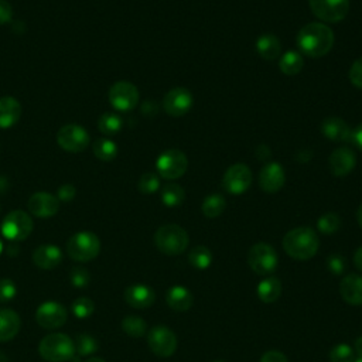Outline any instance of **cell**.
Wrapping results in <instances>:
<instances>
[{
    "label": "cell",
    "instance_id": "6da1fadb",
    "mask_svg": "<svg viewBox=\"0 0 362 362\" xmlns=\"http://www.w3.org/2000/svg\"><path fill=\"white\" fill-rule=\"evenodd\" d=\"M299 49L311 58H320L330 53L334 46V33L323 23H310L297 34Z\"/></svg>",
    "mask_w": 362,
    "mask_h": 362
},
{
    "label": "cell",
    "instance_id": "7a4b0ae2",
    "mask_svg": "<svg viewBox=\"0 0 362 362\" xmlns=\"http://www.w3.org/2000/svg\"><path fill=\"white\" fill-rule=\"evenodd\" d=\"M320 247L317 233L307 227H300L289 231L283 238V248L286 254L296 261L311 259Z\"/></svg>",
    "mask_w": 362,
    "mask_h": 362
},
{
    "label": "cell",
    "instance_id": "3957f363",
    "mask_svg": "<svg viewBox=\"0 0 362 362\" xmlns=\"http://www.w3.org/2000/svg\"><path fill=\"white\" fill-rule=\"evenodd\" d=\"M154 244L160 252L166 255H181L188 247V233L174 224L160 227L154 233Z\"/></svg>",
    "mask_w": 362,
    "mask_h": 362
},
{
    "label": "cell",
    "instance_id": "277c9868",
    "mask_svg": "<svg viewBox=\"0 0 362 362\" xmlns=\"http://www.w3.org/2000/svg\"><path fill=\"white\" fill-rule=\"evenodd\" d=\"M101 240L90 231L72 235L67 242V254L75 262H90L99 255Z\"/></svg>",
    "mask_w": 362,
    "mask_h": 362
},
{
    "label": "cell",
    "instance_id": "5b68a950",
    "mask_svg": "<svg viewBox=\"0 0 362 362\" xmlns=\"http://www.w3.org/2000/svg\"><path fill=\"white\" fill-rule=\"evenodd\" d=\"M38 352L49 362H67L75 355L74 341L61 333L46 336L38 345Z\"/></svg>",
    "mask_w": 362,
    "mask_h": 362
},
{
    "label": "cell",
    "instance_id": "8992f818",
    "mask_svg": "<svg viewBox=\"0 0 362 362\" xmlns=\"http://www.w3.org/2000/svg\"><path fill=\"white\" fill-rule=\"evenodd\" d=\"M33 227L31 217L24 211L16 210L5 217L0 231L6 239L12 240V242H19V240H24L30 236Z\"/></svg>",
    "mask_w": 362,
    "mask_h": 362
},
{
    "label": "cell",
    "instance_id": "52a82bcc",
    "mask_svg": "<svg viewBox=\"0 0 362 362\" xmlns=\"http://www.w3.org/2000/svg\"><path fill=\"white\" fill-rule=\"evenodd\" d=\"M188 167V160L187 156L181 150H166L158 156L156 162V169L158 174L167 179L174 180L184 176Z\"/></svg>",
    "mask_w": 362,
    "mask_h": 362
},
{
    "label": "cell",
    "instance_id": "ba28073f",
    "mask_svg": "<svg viewBox=\"0 0 362 362\" xmlns=\"http://www.w3.org/2000/svg\"><path fill=\"white\" fill-rule=\"evenodd\" d=\"M248 263L251 269L261 276L270 274L279 265V256L273 247L268 244H256L248 252Z\"/></svg>",
    "mask_w": 362,
    "mask_h": 362
},
{
    "label": "cell",
    "instance_id": "9c48e42d",
    "mask_svg": "<svg viewBox=\"0 0 362 362\" xmlns=\"http://www.w3.org/2000/svg\"><path fill=\"white\" fill-rule=\"evenodd\" d=\"M314 16L327 23H338L348 15L349 0H308Z\"/></svg>",
    "mask_w": 362,
    "mask_h": 362
},
{
    "label": "cell",
    "instance_id": "30bf717a",
    "mask_svg": "<svg viewBox=\"0 0 362 362\" xmlns=\"http://www.w3.org/2000/svg\"><path fill=\"white\" fill-rule=\"evenodd\" d=\"M57 143L67 151L79 153L90 146L91 138L87 129L83 126L65 125L57 133Z\"/></svg>",
    "mask_w": 362,
    "mask_h": 362
},
{
    "label": "cell",
    "instance_id": "8fae6325",
    "mask_svg": "<svg viewBox=\"0 0 362 362\" xmlns=\"http://www.w3.org/2000/svg\"><path fill=\"white\" fill-rule=\"evenodd\" d=\"M67 308L57 302H46L35 311L37 324L44 330H57L67 323Z\"/></svg>",
    "mask_w": 362,
    "mask_h": 362
},
{
    "label": "cell",
    "instance_id": "7c38bea8",
    "mask_svg": "<svg viewBox=\"0 0 362 362\" xmlns=\"http://www.w3.org/2000/svg\"><path fill=\"white\" fill-rule=\"evenodd\" d=\"M147 343L153 354L157 356H172L177 349V337L176 334L165 326H157L151 329L147 334Z\"/></svg>",
    "mask_w": 362,
    "mask_h": 362
},
{
    "label": "cell",
    "instance_id": "4fadbf2b",
    "mask_svg": "<svg viewBox=\"0 0 362 362\" xmlns=\"http://www.w3.org/2000/svg\"><path fill=\"white\" fill-rule=\"evenodd\" d=\"M109 102L110 105L120 112H128L136 108L139 102L138 88L128 81L115 83L109 90Z\"/></svg>",
    "mask_w": 362,
    "mask_h": 362
},
{
    "label": "cell",
    "instance_id": "5bb4252c",
    "mask_svg": "<svg viewBox=\"0 0 362 362\" xmlns=\"http://www.w3.org/2000/svg\"><path fill=\"white\" fill-rule=\"evenodd\" d=\"M252 172L249 170L248 166L238 163L231 166L222 180V186L224 188L229 192V194H244L252 184Z\"/></svg>",
    "mask_w": 362,
    "mask_h": 362
},
{
    "label": "cell",
    "instance_id": "9a60e30c",
    "mask_svg": "<svg viewBox=\"0 0 362 362\" xmlns=\"http://www.w3.org/2000/svg\"><path fill=\"white\" fill-rule=\"evenodd\" d=\"M28 210L33 215L38 218L54 217L60 210V201L56 195L50 192H35L28 199Z\"/></svg>",
    "mask_w": 362,
    "mask_h": 362
},
{
    "label": "cell",
    "instance_id": "2e32d148",
    "mask_svg": "<svg viewBox=\"0 0 362 362\" xmlns=\"http://www.w3.org/2000/svg\"><path fill=\"white\" fill-rule=\"evenodd\" d=\"M192 95L186 88H174L169 91L163 99V108L170 116H183L192 106Z\"/></svg>",
    "mask_w": 362,
    "mask_h": 362
},
{
    "label": "cell",
    "instance_id": "e0dca14e",
    "mask_svg": "<svg viewBox=\"0 0 362 362\" xmlns=\"http://www.w3.org/2000/svg\"><path fill=\"white\" fill-rule=\"evenodd\" d=\"M286 174L279 163H268L259 174V186L266 192H277L285 186Z\"/></svg>",
    "mask_w": 362,
    "mask_h": 362
},
{
    "label": "cell",
    "instance_id": "ac0fdd59",
    "mask_svg": "<svg viewBox=\"0 0 362 362\" xmlns=\"http://www.w3.org/2000/svg\"><path fill=\"white\" fill-rule=\"evenodd\" d=\"M355 162L356 160L354 151L347 147H341L331 153L329 165L331 173L336 177H344L352 172V169L355 167Z\"/></svg>",
    "mask_w": 362,
    "mask_h": 362
},
{
    "label": "cell",
    "instance_id": "d6986e66",
    "mask_svg": "<svg viewBox=\"0 0 362 362\" xmlns=\"http://www.w3.org/2000/svg\"><path fill=\"white\" fill-rule=\"evenodd\" d=\"M63 262V252L56 245H42L33 252V263L44 270H51Z\"/></svg>",
    "mask_w": 362,
    "mask_h": 362
},
{
    "label": "cell",
    "instance_id": "ffe728a7",
    "mask_svg": "<svg viewBox=\"0 0 362 362\" xmlns=\"http://www.w3.org/2000/svg\"><path fill=\"white\" fill-rule=\"evenodd\" d=\"M321 132L327 139L334 142H348L352 139L351 128L345 120L337 116L324 119V122L321 124Z\"/></svg>",
    "mask_w": 362,
    "mask_h": 362
},
{
    "label": "cell",
    "instance_id": "44dd1931",
    "mask_svg": "<svg viewBox=\"0 0 362 362\" xmlns=\"http://www.w3.org/2000/svg\"><path fill=\"white\" fill-rule=\"evenodd\" d=\"M154 300V290L146 285H132L125 290V302L133 308H147Z\"/></svg>",
    "mask_w": 362,
    "mask_h": 362
},
{
    "label": "cell",
    "instance_id": "7402d4cb",
    "mask_svg": "<svg viewBox=\"0 0 362 362\" xmlns=\"http://www.w3.org/2000/svg\"><path fill=\"white\" fill-rule=\"evenodd\" d=\"M341 297L351 306H362V276L347 274L340 285Z\"/></svg>",
    "mask_w": 362,
    "mask_h": 362
},
{
    "label": "cell",
    "instance_id": "603a6c76",
    "mask_svg": "<svg viewBox=\"0 0 362 362\" xmlns=\"http://www.w3.org/2000/svg\"><path fill=\"white\" fill-rule=\"evenodd\" d=\"M22 116V105L13 97L0 98V128L9 129L15 126Z\"/></svg>",
    "mask_w": 362,
    "mask_h": 362
},
{
    "label": "cell",
    "instance_id": "cb8c5ba5",
    "mask_svg": "<svg viewBox=\"0 0 362 362\" xmlns=\"http://www.w3.org/2000/svg\"><path fill=\"white\" fill-rule=\"evenodd\" d=\"M22 327V320L12 308L0 310V343L13 340Z\"/></svg>",
    "mask_w": 362,
    "mask_h": 362
},
{
    "label": "cell",
    "instance_id": "d4e9b609",
    "mask_svg": "<svg viewBox=\"0 0 362 362\" xmlns=\"http://www.w3.org/2000/svg\"><path fill=\"white\" fill-rule=\"evenodd\" d=\"M166 302L172 310L176 311H187L191 308L194 303V297L191 292L183 286H173L166 296Z\"/></svg>",
    "mask_w": 362,
    "mask_h": 362
},
{
    "label": "cell",
    "instance_id": "484cf974",
    "mask_svg": "<svg viewBox=\"0 0 362 362\" xmlns=\"http://www.w3.org/2000/svg\"><path fill=\"white\" fill-rule=\"evenodd\" d=\"M256 50L259 56L268 61H273L280 56L281 44L279 38L273 34H265L261 35L256 42Z\"/></svg>",
    "mask_w": 362,
    "mask_h": 362
},
{
    "label": "cell",
    "instance_id": "4316f807",
    "mask_svg": "<svg viewBox=\"0 0 362 362\" xmlns=\"http://www.w3.org/2000/svg\"><path fill=\"white\" fill-rule=\"evenodd\" d=\"M256 293H258V297L263 303H268V304L274 303L281 295L280 280L277 277H266L259 283Z\"/></svg>",
    "mask_w": 362,
    "mask_h": 362
},
{
    "label": "cell",
    "instance_id": "83f0119b",
    "mask_svg": "<svg viewBox=\"0 0 362 362\" xmlns=\"http://www.w3.org/2000/svg\"><path fill=\"white\" fill-rule=\"evenodd\" d=\"M304 61L303 57L297 51H288L283 57L280 58L279 67L280 71L286 75H296L303 69Z\"/></svg>",
    "mask_w": 362,
    "mask_h": 362
},
{
    "label": "cell",
    "instance_id": "f1b7e54d",
    "mask_svg": "<svg viewBox=\"0 0 362 362\" xmlns=\"http://www.w3.org/2000/svg\"><path fill=\"white\" fill-rule=\"evenodd\" d=\"M188 262L199 270H206L213 263V254L206 247H195L188 254Z\"/></svg>",
    "mask_w": 362,
    "mask_h": 362
},
{
    "label": "cell",
    "instance_id": "f546056e",
    "mask_svg": "<svg viewBox=\"0 0 362 362\" xmlns=\"http://www.w3.org/2000/svg\"><path fill=\"white\" fill-rule=\"evenodd\" d=\"M124 122L122 117L117 116L116 113H104L98 120V129L108 136H113L122 129Z\"/></svg>",
    "mask_w": 362,
    "mask_h": 362
},
{
    "label": "cell",
    "instance_id": "4dcf8cb0",
    "mask_svg": "<svg viewBox=\"0 0 362 362\" xmlns=\"http://www.w3.org/2000/svg\"><path fill=\"white\" fill-rule=\"evenodd\" d=\"M92 151L102 162H112L117 156V146L110 139H98L92 145Z\"/></svg>",
    "mask_w": 362,
    "mask_h": 362
},
{
    "label": "cell",
    "instance_id": "1f68e13d",
    "mask_svg": "<svg viewBox=\"0 0 362 362\" xmlns=\"http://www.w3.org/2000/svg\"><path fill=\"white\" fill-rule=\"evenodd\" d=\"M122 330L133 338H140L147 333L146 321L138 315H128L122 320Z\"/></svg>",
    "mask_w": 362,
    "mask_h": 362
},
{
    "label": "cell",
    "instance_id": "d6a6232c",
    "mask_svg": "<svg viewBox=\"0 0 362 362\" xmlns=\"http://www.w3.org/2000/svg\"><path fill=\"white\" fill-rule=\"evenodd\" d=\"M186 198V191L179 184H167L162 190V201L167 207H179Z\"/></svg>",
    "mask_w": 362,
    "mask_h": 362
},
{
    "label": "cell",
    "instance_id": "836d02e7",
    "mask_svg": "<svg viewBox=\"0 0 362 362\" xmlns=\"http://www.w3.org/2000/svg\"><path fill=\"white\" fill-rule=\"evenodd\" d=\"M227 207L225 198L220 194L208 195L203 203V213L207 218H218Z\"/></svg>",
    "mask_w": 362,
    "mask_h": 362
},
{
    "label": "cell",
    "instance_id": "e575fe53",
    "mask_svg": "<svg viewBox=\"0 0 362 362\" xmlns=\"http://www.w3.org/2000/svg\"><path fill=\"white\" fill-rule=\"evenodd\" d=\"M74 345L78 356H88L98 351V341L90 334H78Z\"/></svg>",
    "mask_w": 362,
    "mask_h": 362
},
{
    "label": "cell",
    "instance_id": "d590c367",
    "mask_svg": "<svg viewBox=\"0 0 362 362\" xmlns=\"http://www.w3.org/2000/svg\"><path fill=\"white\" fill-rule=\"evenodd\" d=\"M318 231L326 235L336 233L341 228V218L336 213H327L317 221Z\"/></svg>",
    "mask_w": 362,
    "mask_h": 362
},
{
    "label": "cell",
    "instance_id": "8d00e7d4",
    "mask_svg": "<svg viewBox=\"0 0 362 362\" xmlns=\"http://www.w3.org/2000/svg\"><path fill=\"white\" fill-rule=\"evenodd\" d=\"M71 310H72L74 315L78 317V318H88L94 314L95 304L88 297H79L72 303Z\"/></svg>",
    "mask_w": 362,
    "mask_h": 362
},
{
    "label": "cell",
    "instance_id": "74e56055",
    "mask_svg": "<svg viewBox=\"0 0 362 362\" xmlns=\"http://www.w3.org/2000/svg\"><path fill=\"white\" fill-rule=\"evenodd\" d=\"M330 361L331 362H354L355 352L347 344H338L330 351Z\"/></svg>",
    "mask_w": 362,
    "mask_h": 362
},
{
    "label": "cell",
    "instance_id": "f35d334b",
    "mask_svg": "<svg viewBox=\"0 0 362 362\" xmlns=\"http://www.w3.org/2000/svg\"><path fill=\"white\" fill-rule=\"evenodd\" d=\"M71 283L76 289H84L90 285L91 274L85 268H72L69 273Z\"/></svg>",
    "mask_w": 362,
    "mask_h": 362
},
{
    "label": "cell",
    "instance_id": "ab89813d",
    "mask_svg": "<svg viewBox=\"0 0 362 362\" xmlns=\"http://www.w3.org/2000/svg\"><path fill=\"white\" fill-rule=\"evenodd\" d=\"M160 180L154 173H146L139 180V191L143 194H153L158 190Z\"/></svg>",
    "mask_w": 362,
    "mask_h": 362
},
{
    "label": "cell",
    "instance_id": "60d3db41",
    "mask_svg": "<svg viewBox=\"0 0 362 362\" xmlns=\"http://www.w3.org/2000/svg\"><path fill=\"white\" fill-rule=\"evenodd\" d=\"M17 295V288L15 281L10 279L0 280V303H8L13 300Z\"/></svg>",
    "mask_w": 362,
    "mask_h": 362
},
{
    "label": "cell",
    "instance_id": "b9f144b4",
    "mask_svg": "<svg viewBox=\"0 0 362 362\" xmlns=\"http://www.w3.org/2000/svg\"><path fill=\"white\" fill-rule=\"evenodd\" d=\"M327 269L336 274L340 276L344 273V270L347 269V262L344 259V256H341L340 254H333L327 258Z\"/></svg>",
    "mask_w": 362,
    "mask_h": 362
},
{
    "label": "cell",
    "instance_id": "7bdbcfd3",
    "mask_svg": "<svg viewBox=\"0 0 362 362\" xmlns=\"http://www.w3.org/2000/svg\"><path fill=\"white\" fill-rule=\"evenodd\" d=\"M349 79L352 85L362 88V58L356 60L349 69Z\"/></svg>",
    "mask_w": 362,
    "mask_h": 362
},
{
    "label": "cell",
    "instance_id": "ee69618b",
    "mask_svg": "<svg viewBox=\"0 0 362 362\" xmlns=\"http://www.w3.org/2000/svg\"><path fill=\"white\" fill-rule=\"evenodd\" d=\"M76 195V190L72 184H64L58 188L57 191V198L58 201H64V203H68V201H72Z\"/></svg>",
    "mask_w": 362,
    "mask_h": 362
},
{
    "label": "cell",
    "instance_id": "f6af8a7d",
    "mask_svg": "<svg viewBox=\"0 0 362 362\" xmlns=\"http://www.w3.org/2000/svg\"><path fill=\"white\" fill-rule=\"evenodd\" d=\"M13 17V9L8 0H0V26L9 23Z\"/></svg>",
    "mask_w": 362,
    "mask_h": 362
},
{
    "label": "cell",
    "instance_id": "bcb514c9",
    "mask_svg": "<svg viewBox=\"0 0 362 362\" xmlns=\"http://www.w3.org/2000/svg\"><path fill=\"white\" fill-rule=\"evenodd\" d=\"M261 362H289V361H288L285 354H281L280 351L272 349V351H268L262 355Z\"/></svg>",
    "mask_w": 362,
    "mask_h": 362
},
{
    "label": "cell",
    "instance_id": "7dc6e473",
    "mask_svg": "<svg viewBox=\"0 0 362 362\" xmlns=\"http://www.w3.org/2000/svg\"><path fill=\"white\" fill-rule=\"evenodd\" d=\"M359 150H362V124L358 125L355 131H352V139H351Z\"/></svg>",
    "mask_w": 362,
    "mask_h": 362
},
{
    "label": "cell",
    "instance_id": "c3c4849f",
    "mask_svg": "<svg viewBox=\"0 0 362 362\" xmlns=\"http://www.w3.org/2000/svg\"><path fill=\"white\" fill-rule=\"evenodd\" d=\"M354 263H355L356 269L359 272H362V247L359 249H356V252L354 255Z\"/></svg>",
    "mask_w": 362,
    "mask_h": 362
},
{
    "label": "cell",
    "instance_id": "681fc988",
    "mask_svg": "<svg viewBox=\"0 0 362 362\" xmlns=\"http://www.w3.org/2000/svg\"><path fill=\"white\" fill-rule=\"evenodd\" d=\"M262 149H263V151L262 153H259V151H256V156H258V158L259 160H268L270 156H272V153H270V149L269 147H266L265 145H262Z\"/></svg>",
    "mask_w": 362,
    "mask_h": 362
},
{
    "label": "cell",
    "instance_id": "f907efd6",
    "mask_svg": "<svg viewBox=\"0 0 362 362\" xmlns=\"http://www.w3.org/2000/svg\"><path fill=\"white\" fill-rule=\"evenodd\" d=\"M355 349H356V354L359 355V358H362V337H359L355 341Z\"/></svg>",
    "mask_w": 362,
    "mask_h": 362
},
{
    "label": "cell",
    "instance_id": "816d5d0a",
    "mask_svg": "<svg viewBox=\"0 0 362 362\" xmlns=\"http://www.w3.org/2000/svg\"><path fill=\"white\" fill-rule=\"evenodd\" d=\"M356 220H358V224L359 227L362 228V204L359 206V208L356 210Z\"/></svg>",
    "mask_w": 362,
    "mask_h": 362
},
{
    "label": "cell",
    "instance_id": "f5cc1de1",
    "mask_svg": "<svg viewBox=\"0 0 362 362\" xmlns=\"http://www.w3.org/2000/svg\"><path fill=\"white\" fill-rule=\"evenodd\" d=\"M85 362H106V361L102 359V358H90V359L85 361Z\"/></svg>",
    "mask_w": 362,
    "mask_h": 362
},
{
    "label": "cell",
    "instance_id": "db71d44e",
    "mask_svg": "<svg viewBox=\"0 0 362 362\" xmlns=\"http://www.w3.org/2000/svg\"><path fill=\"white\" fill-rule=\"evenodd\" d=\"M0 362H9V361H8V358H6V356H5L2 352H0Z\"/></svg>",
    "mask_w": 362,
    "mask_h": 362
},
{
    "label": "cell",
    "instance_id": "11a10c76",
    "mask_svg": "<svg viewBox=\"0 0 362 362\" xmlns=\"http://www.w3.org/2000/svg\"><path fill=\"white\" fill-rule=\"evenodd\" d=\"M3 242H2V240H0V255H2L3 254Z\"/></svg>",
    "mask_w": 362,
    "mask_h": 362
},
{
    "label": "cell",
    "instance_id": "9f6ffc18",
    "mask_svg": "<svg viewBox=\"0 0 362 362\" xmlns=\"http://www.w3.org/2000/svg\"><path fill=\"white\" fill-rule=\"evenodd\" d=\"M354 362H362V358H359V359H356V361H354Z\"/></svg>",
    "mask_w": 362,
    "mask_h": 362
},
{
    "label": "cell",
    "instance_id": "6f0895ef",
    "mask_svg": "<svg viewBox=\"0 0 362 362\" xmlns=\"http://www.w3.org/2000/svg\"><path fill=\"white\" fill-rule=\"evenodd\" d=\"M213 362H224V361H213Z\"/></svg>",
    "mask_w": 362,
    "mask_h": 362
}]
</instances>
